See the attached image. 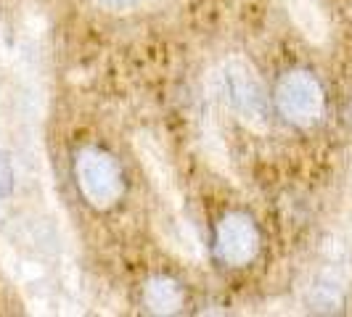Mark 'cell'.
<instances>
[{"label": "cell", "instance_id": "6da1fadb", "mask_svg": "<svg viewBox=\"0 0 352 317\" xmlns=\"http://www.w3.org/2000/svg\"><path fill=\"white\" fill-rule=\"evenodd\" d=\"M212 90L223 108L252 132H267L273 104L263 77L244 56H226L212 69Z\"/></svg>", "mask_w": 352, "mask_h": 317}, {"label": "cell", "instance_id": "7a4b0ae2", "mask_svg": "<svg viewBox=\"0 0 352 317\" xmlns=\"http://www.w3.org/2000/svg\"><path fill=\"white\" fill-rule=\"evenodd\" d=\"M74 180L93 209H111L124 193V177L117 158L101 148H80L74 154Z\"/></svg>", "mask_w": 352, "mask_h": 317}, {"label": "cell", "instance_id": "3957f363", "mask_svg": "<svg viewBox=\"0 0 352 317\" xmlns=\"http://www.w3.org/2000/svg\"><path fill=\"white\" fill-rule=\"evenodd\" d=\"M273 101L278 114L294 127H313L323 119L326 111V93L316 80V74L305 69L281 74Z\"/></svg>", "mask_w": 352, "mask_h": 317}, {"label": "cell", "instance_id": "277c9868", "mask_svg": "<svg viewBox=\"0 0 352 317\" xmlns=\"http://www.w3.org/2000/svg\"><path fill=\"white\" fill-rule=\"evenodd\" d=\"M260 251V230L241 211H230L217 225V257L228 267H244Z\"/></svg>", "mask_w": 352, "mask_h": 317}, {"label": "cell", "instance_id": "5b68a950", "mask_svg": "<svg viewBox=\"0 0 352 317\" xmlns=\"http://www.w3.org/2000/svg\"><path fill=\"white\" fill-rule=\"evenodd\" d=\"M135 151H138L143 169L148 172V177H151V183H154V188L159 191V196H162L164 201H170V204L175 207V211H180V191H177L173 167H170V161L164 156L162 145H159L151 135L141 132V135L135 138Z\"/></svg>", "mask_w": 352, "mask_h": 317}, {"label": "cell", "instance_id": "8992f818", "mask_svg": "<svg viewBox=\"0 0 352 317\" xmlns=\"http://www.w3.org/2000/svg\"><path fill=\"white\" fill-rule=\"evenodd\" d=\"M286 11L305 40H310L313 45H323L329 40L331 27L316 0H286Z\"/></svg>", "mask_w": 352, "mask_h": 317}, {"label": "cell", "instance_id": "52a82bcc", "mask_svg": "<svg viewBox=\"0 0 352 317\" xmlns=\"http://www.w3.org/2000/svg\"><path fill=\"white\" fill-rule=\"evenodd\" d=\"M143 304L154 315H173L186 304V294L177 281L167 275H154L143 285Z\"/></svg>", "mask_w": 352, "mask_h": 317}, {"label": "cell", "instance_id": "ba28073f", "mask_svg": "<svg viewBox=\"0 0 352 317\" xmlns=\"http://www.w3.org/2000/svg\"><path fill=\"white\" fill-rule=\"evenodd\" d=\"M93 3L104 11H111V14H135L148 0H93Z\"/></svg>", "mask_w": 352, "mask_h": 317}]
</instances>
